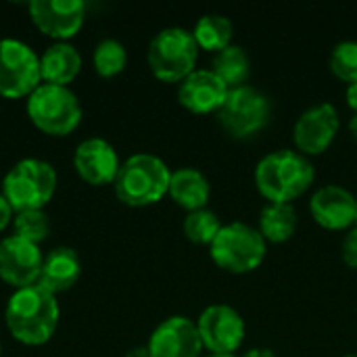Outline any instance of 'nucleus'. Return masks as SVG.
Wrapping results in <instances>:
<instances>
[{
  "mask_svg": "<svg viewBox=\"0 0 357 357\" xmlns=\"http://www.w3.org/2000/svg\"><path fill=\"white\" fill-rule=\"evenodd\" d=\"M167 195L174 199L176 205L184 207L186 211H197V209L207 207L211 186H209L207 176L199 172L197 167H180L172 172Z\"/></svg>",
  "mask_w": 357,
  "mask_h": 357,
  "instance_id": "20",
  "label": "nucleus"
},
{
  "mask_svg": "<svg viewBox=\"0 0 357 357\" xmlns=\"http://www.w3.org/2000/svg\"><path fill=\"white\" fill-rule=\"evenodd\" d=\"M79 276H82V261L77 251H73L71 247H56L48 255H44L38 284L48 293L59 295L73 289Z\"/></svg>",
  "mask_w": 357,
  "mask_h": 357,
  "instance_id": "18",
  "label": "nucleus"
},
{
  "mask_svg": "<svg viewBox=\"0 0 357 357\" xmlns=\"http://www.w3.org/2000/svg\"><path fill=\"white\" fill-rule=\"evenodd\" d=\"M232 33H234V25L226 15H218V13H209L203 15L192 29V36L197 40V46L209 52H220L226 46L232 44Z\"/></svg>",
  "mask_w": 357,
  "mask_h": 357,
  "instance_id": "23",
  "label": "nucleus"
},
{
  "mask_svg": "<svg viewBox=\"0 0 357 357\" xmlns=\"http://www.w3.org/2000/svg\"><path fill=\"white\" fill-rule=\"evenodd\" d=\"M211 71L228 86V88H236V86H245L249 71H251V61L249 54L243 46L238 44H230L224 50L215 52L213 63H211Z\"/></svg>",
  "mask_w": 357,
  "mask_h": 357,
  "instance_id": "22",
  "label": "nucleus"
},
{
  "mask_svg": "<svg viewBox=\"0 0 357 357\" xmlns=\"http://www.w3.org/2000/svg\"><path fill=\"white\" fill-rule=\"evenodd\" d=\"M331 69L339 79H343L347 84L357 82V42L345 40V42H339L333 48V52H331Z\"/></svg>",
  "mask_w": 357,
  "mask_h": 357,
  "instance_id": "27",
  "label": "nucleus"
},
{
  "mask_svg": "<svg viewBox=\"0 0 357 357\" xmlns=\"http://www.w3.org/2000/svg\"><path fill=\"white\" fill-rule=\"evenodd\" d=\"M0 356H2V345H0Z\"/></svg>",
  "mask_w": 357,
  "mask_h": 357,
  "instance_id": "35",
  "label": "nucleus"
},
{
  "mask_svg": "<svg viewBox=\"0 0 357 357\" xmlns=\"http://www.w3.org/2000/svg\"><path fill=\"white\" fill-rule=\"evenodd\" d=\"M13 228H15V236H21L33 245H40L42 241H46V236L50 232V222H48L44 209L21 211V213H15Z\"/></svg>",
  "mask_w": 357,
  "mask_h": 357,
  "instance_id": "26",
  "label": "nucleus"
},
{
  "mask_svg": "<svg viewBox=\"0 0 357 357\" xmlns=\"http://www.w3.org/2000/svg\"><path fill=\"white\" fill-rule=\"evenodd\" d=\"M56 172L48 161L21 159L17 161L2 180V197L15 213L44 209L56 190Z\"/></svg>",
  "mask_w": 357,
  "mask_h": 357,
  "instance_id": "4",
  "label": "nucleus"
},
{
  "mask_svg": "<svg viewBox=\"0 0 357 357\" xmlns=\"http://www.w3.org/2000/svg\"><path fill=\"white\" fill-rule=\"evenodd\" d=\"M146 347L151 357H201V351L205 349L197 322L184 316L163 320L153 331Z\"/></svg>",
  "mask_w": 357,
  "mask_h": 357,
  "instance_id": "14",
  "label": "nucleus"
},
{
  "mask_svg": "<svg viewBox=\"0 0 357 357\" xmlns=\"http://www.w3.org/2000/svg\"><path fill=\"white\" fill-rule=\"evenodd\" d=\"M128 65V50L115 38H105L94 46L92 67L100 77H115Z\"/></svg>",
  "mask_w": 357,
  "mask_h": 357,
  "instance_id": "24",
  "label": "nucleus"
},
{
  "mask_svg": "<svg viewBox=\"0 0 357 357\" xmlns=\"http://www.w3.org/2000/svg\"><path fill=\"white\" fill-rule=\"evenodd\" d=\"M29 121L48 136H69L82 121V105L69 86L40 84L25 100Z\"/></svg>",
  "mask_w": 357,
  "mask_h": 357,
  "instance_id": "5",
  "label": "nucleus"
},
{
  "mask_svg": "<svg viewBox=\"0 0 357 357\" xmlns=\"http://www.w3.org/2000/svg\"><path fill=\"white\" fill-rule=\"evenodd\" d=\"M215 115L230 136L251 138L261 132L270 121L272 105L261 90L245 84L228 90L226 100Z\"/></svg>",
  "mask_w": 357,
  "mask_h": 357,
  "instance_id": "8",
  "label": "nucleus"
},
{
  "mask_svg": "<svg viewBox=\"0 0 357 357\" xmlns=\"http://www.w3.org/2000/svg\"><path fill=\"white\" fill-rule=\"evenodd\" d=\"M341 255H343V261H345L349 268H356L357 270V226H354V228L343 236Z\"/></svg>",
  "mask_w": 357,
  "mask_h": 357,
  "instance_id": "28",
  "label": "nucleus"
},
{
  "mask_svg": "<svg viewBox=\"0 0 357 357\" xmlns=\"http://www.w3.org/2000/svg\"><path fill=\"white\" fill-rule=\"evenodd\" d=\"M345 357H357V356H345Z\"/></svg>",
  "mask_w": 357,
  "mask_h": 357,
  "instance_id": "36",
  "label": "nucleus"
},
{
  "mask_svg": "<svg viewBox=\"0 0 357 357\" xmlns=\"http://www.w3.org/2000/svg\"><path fill=\"white\" fill-rule=\"evenodd\" d=\"M123 357H151V354H149V347L144 345V347H132Z\"/></svg>",
  "mask_w": 357,
  "mask_h": 357,
  "instance_id": "32",
  "label": "nucleus"
},
{
  "mask_svg": "<svg viewBox=\"0 0 357 357\" xmlns=\"http://www.w3.org/2000/svg\"><path fill=\"white\" fill-rule=\"evenodd\" d=\"M339 132V111L333 102H320L303 111L293 128V140L301 155L324 153Z\"/></svg>",
  "mask_w": 357,
  "mask_h": 357,
  "instance_id": "13",
  "label": "nucleus"
},
{
  "mask_svg": "<svg viewBox=\"0 0 357 357\" xmlns=\"http://www.w3.org/2000/svg\"><path fill=\"white\" fill-rule=\"evenodd\" d=\"M172 169L163 159L149 153L128 157L113 182L115 197L128 207H149L169 192Z\"/></svg>",
  "mask_w": 357,
  "mask_h": 357,
  "instance_id": "3",
  "label": "nucleus"
},
{
  "mask_svg": "<svg viewBox=\"0 0 357 357\" xmlns=\"http://www.w3.org/2000/svg\"><path fill=\"white\" fill-rule=\"evenodd\" d=\"M349 130H351V134H354V138L357 140V113L351 117V121H349Z\"/></svg>",
  "mask_w": 357,
  "mask_h": 357,
  "instance_id": "33",
  "label": "nucleus"
},
{
  "mask_svg": "<svg viewBox=\"0 0 357 357\" xmlns=\"http://www.w3.org/2000/svg\"><path fill=\"white\" fill-rule=\"evenodd\" d=\"M314 178L312 161L291 149L268 153L255 167L257 190L270 203H291L299 199L314 184Z\"/></svg>",
  "mask_w": 357,
  "mask_h": 357,
  "instance_id": "2",
  "label": "nucleus"
},
{
  "mask_svg": "<svg viewBox=\"0 0 357 357\" xmlns=\"http://www.w3.org/2000/svg\"><path fill=\"white\" fill-rule=\"evenodd\" d=\"M4 322L10 337L23 345L40 347L48 343L59 326V301L40 284L17 289L4 310Z\"/></svg>",
  "mask_w": 357,
  "mask_h": 357,
  "instance_id": "1",
  "label": "nucleus"
},
{
  "mask_svg": "<svg viewBox=\"0 0 357 357\" xmlns=\"http://www.w3.org/2000/svg\"><path fill=\"white\" fill-rule=\"evenodd\" d=\"M356 226H357V215H356Z\"/></svg>",
  "mask_w": 357,
  "mask_h": 357,
  "instance_id": "37",
  "label": "nucleus"
},
{
  "mask_svg": "<svg viewBox=\"0 0 357 357\" xmlns=\"http://www.w3.org/2000/svg\"><path fill=\"white\" fill-rule=\"evenodd\" d=\"M228 90L230 88L211 69H195L178 84V100L190 113H218Z\"/></svg>",
  "mask_w": 357,
  "mask_h": 357,
  "instance_id": "17",
  "label": "nucleus"
},
{
  "mask_svg": "<svg viewBox=\"0 0 357 357\" xmlns=\"http://www.w3.org/2000/svg\"><path fill=\"white\" fill-rule=\"evenodd\" d=\"M243 357H278L272 349H268V347H253V349H249V351H245Z\"/></svg>",
  "mask_w": 357,
  "mask_h": 357,
  "instance_id": "30",
  "label": "nucleus"
},
{
  "mask_svg": "<svg viewBox=\"0 0 357 357\" xmlns=\"http://www.w3.org/2000/svg\"><path fill=\"white\" fill-rule=\"evenodd\" d=\"M42 84L40 56L15 38L0 40V96L27 98Z\"/></svg>",
  "mask_w": 357,
  "mask_h": 357,
  "instance_id": "9",
  "label": "nucleus"
},
{
  "mask_svg": "<svg viewBox=\"0 0 357 357\" xmlns=\"http://www.w3.org/2000/svg\"><path fill=\"white\" fill-rule=\"evenodd\" d=\"M222 226L224 224L220 222L218 213L207 207L188 211V215L184 218V234L195 245H211Z\"/></svg>",
  "mask_w": 357,
  "mask_h": 357,
  "instance_id": "25",
  "label": "nucleus"
},
{
  "mask_svg": "<svg viewBox=\"0 0 357 357\" xmlns=\"http://www.w3.org/2000/svg\"><path fill=\"white\" fill-rule=\"evenodd\" d=\"M209 253L222 270L247 274L261 266L268 253V243L257 228L243 222H232L222 226L209 245Z\"/></svg>",
  "mask_w": 357,
  "mask_h": 357,
  "instance_id": "7",
  "label": "nucleus"
},
{
  "mask_svg": "<svg viewBox=\"0 0 357 357\" xmlns=\"http://www.w3.org/2000/svg\"><path fill=\"white\" fill-rule=\"evenodd\" d=\"M199 46L192 31L184 27H165L149 44L146 61L153 75L167 84H180L195 71Z\"/></svg>",
  "mask_w": 357,
  "mask_h": 357,
  "instance_id": "6",
  "label": "nucleus"
},
{
  "mask_svg": "<svg viewBox=\"0 0 357 357\" xmlns=\"http://www.w3.org/2000/svg\"><path fill=\"white\" fill-rule=\"evenodd\" d=\"M82 71V54L69 42H54L40 54V75L44 84L67 86Z\"/></svg>",
  "mask_w": 357,
  "mask_h": 357,
  "instance_id": "19",
  "label": "nucleus"
},
{
  "mask_svg": "<svg viewBox=\"0 0 357 357\" xmlns=\"http://www.w3.org/2000/svg\"><path fill=\"white\" fill-rule=\"evenodd\" d=\"M119 155L105 138L82 140L73 153V169L90 186L113 184L119 174Z\"/></svg>",
  "mask_w": 357,
  "mask_h": 357,
  "instance_id": "15",
  "label": "nucleus"
},
{
  "mask_svg": "<svg viewBox=\"0 0 357 357\" xmlns=\"http://www.w3.org/2000/svg\"><path fill=\"white\" fill-rule=\"evenodd\" d=\"M27 8L36 29L56 42L71 40L86 19V4L79 0H31Z\"/></svg>",
  "mask_w": 357,
  "mask_h": 357,
  "instance_id": "11",
  "label": "nucleus"
},
{
  "mask_svg": "<svg viewBox=\"0 0 357 357\" xmlns=\"http://www.w3.org/2000/svg\"><path fill=\"white\" fill-rule=\"evenodd\" d=\"M205 357H236V356H226V354H209V356Z\"/></svg>",
  "mask_w": 357,
  "mask_h": 357,
  "instance_id": "34",
  "label": "nucleus"
},
{
  "mask_svg": "<svg viewBox=\"0 0 357 357\" xmlns=\"http://www.w3.org/2000/svg\"><path fill=\"white\" fill-rule=\"evenodd\" d=\"M13 218H15V211H13V207L6 203V199L0 192V232L6 230L13 224Z\"/></svg>",
  "mask_w": 357,
  "mask_h": 357,
  "instance_id": "29",
  "label": "nucleus"
},
{
  "mask_svg": "<svg viewBox=\"0 0 357 357\" xmlns=\"http://www.w3.org/2000/svg\"><path fill=\"white\" fill-rule=\"evenodd\" d=\"M345 96H347V102H349V107L354 109L357 113V82L354 84H349L347 86V92H345Z\"/></svg>",
  "mask_w": 357,
  "mask_h": 357,
  "instance_id": "31",
  "label": "nucleus"
},
{
  "mask_svg": "<svg viewBox=\"0 0 357 357\" xmlns=\"http://www.w3.org/2000/svg\"><path fill=\"white\" fill-rule=\"evenodd\" d=\"M42 261L44 255L40 245H33L15 234L0 241V280L15 291L38 284Z\"/></svg>",
  "mask_w": 357,
  "mask_h": 357,
  "instance_id": "12",
  "label": "nucleus"
},
{
  "mask_svg": "<svg viewBox=\"0 0 357 357\" xmlns=\"http://www.w3.org/2000/svg\"><path fill=\"white\" fill-rule=\"evenodd\" d=\"M310 211L322 228L347 230L356 224L357 199L339 184H326L312 195Z\"/></svg>",
  "mask_w": 357,
  "mask_h": 357,
  "instance_id": "16",
  "label": "nucleus"
},
{
  "mask_svg": "<svg viewBox=\"0 0 357 357\" xmlns=\"http://www.w3.org/2000/svg\"><path fill=\"white\" fill-rule=\"evenodd\" d=\"M199 337L209 354L234 356L245 341V320L243 316L224 303L209 305L201 312L197 320Z\"/></svg>",
  "mask_w": 357,
  "mask_h": 357,
  "instance_id": "10",
  "label": "nucleus"
},
{
  "mask_svg": "<svg viewBox=\"0 0 357 357\" xmlns=\"http://www.w3.org/2000/svg\"><path fill=\"white\" fill-rule=\"evenodd\" d=\"M266 243H287L297 230V211L291 203H268L259 213V228Z\"/></svg>",
  "mask_w": 357,
  "mask_h": 357,
  "instance_id": "21",
  "label": "nucleus"
}]
</instances>
